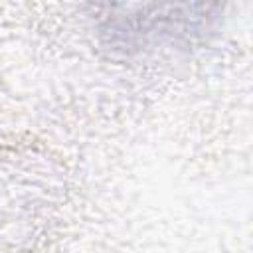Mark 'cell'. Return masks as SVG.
<instances>
[{
	"label": "cell",
	"instance_id": "6da1fadb",
	"mask_svg": "<svg viewBox=\"0 0 253 253\" xmlns=\"http://www.w3.org/2000/svg\"><path fill=\"white\" fill-rule=\"evenodd\" d=\"M219 0H113L105 18L111 40L125 49H146L208 28Z\"/></svg>",
	"mask_w": 253,
	"mask_h": 253
}]
</instances>
